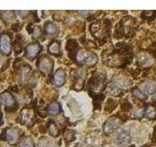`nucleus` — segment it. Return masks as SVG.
Wrapping results in <instances>:
<instances>
[{
	"instance_id": "10",
	"label": "nucleus",
	"mask_w": 156,
	"mask_h": 147,
	"mask_svg": "<svg viewBox=\"0 0 156 147\" xmlns=\"http://www.w3.org/2000/svg\"><path fill=\"white\" fill-rule=\"evenodd\" d=\"M66 82V73L62 69H58L56 71L55 75L53 77V83L56 86L60 87L65 85Z\"/></svg>"
},
{
	"instance_id": "9",
	"label": "nucleus",
	"mask_w": 156,
	"mask_h": 147,
	"mask_svg": "<svg viewBox=\"0 0 156 147\" xmlns=\"http://www.w3.org/2000/svg\"><path fill=\"white\" fill-rule=\"evenodd\" d=\"M0 50L5 54H9L11 51V38L6 33L0 37Z\"/></svg>"
},
{
	"instance_id": "30",
	"label": "nucleus",
	"mask_w": 156,
	"mask_h": 147,
	"mask_svg": "<svg viewBox=\"0 0 156 147\" xmlns=\"http://www.w3.org/2000/svg\"><path fill=\"white\" fill-rule=\"evenodd\" d=\"M0 65H1V57H0Z\"/></svg>"
},
{
	"instance_id": "26",
	"label": "nucleus",
	"mask_w": 156,
	"mask_h": 147,
	"mask_svg": "<svg viewBox=\"0 0 156 147\" xmlns=\"http://www.w3.org/2000/svg\"><path fill=\"white\" fill-rule=\"evenodd\" d=\"M122 109H123L124 111H129L131 109V104L128 101H125L123 103V105H122Z\"/></svg>"
},
{
	"instance_id": "13",
	"label": "nucleus",
	"mask_w": 156,
	"mask_h": 147,
	"mask_svg": "<svg viewBox=\"0 0 156 147\" xmlns=\"http://www.w3.org/2000/svg\"><path fill=\"white\" fill-rule=\"evenodd\" d=\"M0 103L7 107H14L16 104V100H15L11 93L4 92L0 95Z\"/></svg>"
},
{
	"instance_id": "8",
	"label": "nucleus",
	"mask_w": 156,
	"mask_h": 147,
	"mask_svg": "<svg viewBox=\"0 0 156 147\" xmlns=\"http://www.w3.org/2000/svg\"><path fill=\"white\" fill-rule=\"evenodd\" d=\"M41 45L39 43H31V44H28V45L27 46V49H26V56L27 58L30 59V60H32V59L35 58L39 52L41 51Z\"/></svg>"
},
{
	"instance_id": "31",
	"label": "nucleus",
	"mask_w": 156,
	"mask_h": 147,
	"mask_svg": "<svg viewBox=\"0 0 156 147\" xmlns=\"http://www.w3.org/2000/svg\"><path fill=\"white\" fill-rule=\"evenodd\" d=\"M0 32H1V28H0Z\"/></svg>"
},
{
	"instance_id": "22",
	"label": "nucleus",
	"mask_w": 156,
	"mask_h": 147,
	"mask_svg": "<svg viewBox=\"0 0 156 147\" xmlns=\"http://www.w3.org/2000/svg\"><path fill=\"white\" fill-rule=\"evenodd\" d=\"M20 147H34V142L31 137H24L20 143Z\"/></svg>"
},
{
	"instance_id": "29",
	"label": "nucleus",
	"mask_w": 156,
	"mask_h": 147,
	"mask_svg": "<svg viewBox=\"0 0 156 147\" xmlns=\"http://www.w3.org/2000/svg\"><path fill=\"white\" fill-rule=\"evenodd\" d=\"M152 100H153V102H154V103H156V91H155L154 95H153V98H152Z\"/></svg>"
},
{
	"instance_id": "15",
	"label": "nucleus",
	"mask_w": 156,
	"mask_h": 147,
	"mask_svg": "<svg viewBox=\"0 0 156 147\" xmlns=\"http://www.w3.org/2000/svg\"><path fill=\"white\" fill-rule=\"evenodd\" d=\"M34 118V112L31 109H28L26 108L21 112V119L23 123L27 124V123H30Z\"/></svg>"
},
{
	"instance_id": "16",
	"label": "nucleus",
	"mask_w": 156,
	"mask_h": 147,
	"mask_svg": "<svg viewBox=\"0 0 156 147\" xmlns=\"http://www.w3.org/2000/svg\"><path fill=\"white\" fill-rule=\"evenodd\" d=\"M44 31H45V33L48 34V36H54L58 33V27L52 22H47L45 24V27H44Z\"/></svg>"
},
{
	"instance_id": "27",
	"label": "nucleus",
	"mask_w": 156,
	"mask_h": 147,
	"mask_svg": "<svg viewBox=\"0 0 156 147\" xmlns=\"http://www.w3.org/2000/svg\"><path fill=\"white\" fill-rule=\"evenodd\" d=\"M19 14L21 15V16H26V15L28 14V11H19Z\"/></svg>"
},
{
	"instance_id": "19",
	"label": "nucleus",
	"mask_w": 156,
	"mask_h": 147,
	"mask_svg": "<svg viewBox=\"0 0 156 147\" xmlns=\"http://www.w3.org/2000/svg\"><path fill=\"white\" fill-rule=\"evenodd\" d=\"M1 18L3 20V22L6 24H10L14 21L15 14L13 11H2L1 12Z\"/></svg>"
},
{
	"instance_id": "12",
	"label": "nucleus",
	"mask_w": 156,
	"mask_h": 147,
	"mask_svg": "<svg viewBox=\"0 0 156 147\" xmlns=\"http://www.w3.org/2000/svg\"><path fill=\"white\" fill-rule=\"evenodd\" d=\"M66 51L70 58H74L78 52V43L75 39H68L66 42Z\"/></svg>"
},
{
	"instance_id": "4",
	"label": "nucleus",
	"mask_w": 156,
	"mask_h": 147,
	"mask_svg": "<svg viewBox=\"0 0 156 147\" xmlns=\"http://www.w3.org/2000/svg\"><path fill=\"white\" fill-rule=\"evenodd\" d=\"M105 77L104 74H94L88 81V89L95 92L101 91L102 87H105Z\"/></svg>"
},
{
	"instance_id": "18",
	"label": "nucleus",
	"mask_w": 156,
	"mask_h": 147,
	"mask_svg": "<svg viewBox=\"0 0 156 147\" xmlns=\"http://www.w3.org/2000/svg\"><path fill=\"white\" fill-rule=\"evenodd\" d=\"M61 110H62L61 106H60V104H58V102L51 103V104L48 106V109H47L48 113L50 115H58V113L61 112Z\"/></svg>"
},
{
	"instance_id": "3",
	"label": "nucleus",
	"mask_w": 156,
	"mask_h": 147,
	"mask_svg": "<svg viewBox=\"0 0 156 147\" xmlns=\"http://www.w3.org/2000/svg\"><path fill=\"white\" fill-rule=\"evenodd\" d=\"M109 28V22L105 21L102 23L101 21H96L90 26V31L94 36H97L98 38L105 36V33L107 32Z\"/></svg>"
},
{
	"instance_id": "7",
	"label": "nucleus",
	"mask_w": 156,
	"mask_h": 147,
	"mask_svg": "<svg viewBox=\"0 0 156 147\" xmlns=\"http://www.w3.org/2000/svg\"><path fill=\"white\" fill-rule=\"evenodd\" d=\"M131 141L130 132L126 130H120L115 137V142L120 146H127Z\"/></svg>"
},
{
	"instance_id": "20",
	"label": "nucleus",
	"mask_w": 156,
	"mask_h": 147,
	"mask_svg": "<svg viewBox=\"0 0 156 147\" xmlns=\"http://www.w3.org/2000/svg\"><path fill=\"white\" fill-rule=\"evenodd\" d=\"M144 116L147 119H155L156 118V107L153 105H148L144 110Z\"/></svg>"
},
{
	"instance_id": "5",
	"label": "nucleus",
	"mask_w": 156,
	"mask_h": 147,
	"mask_svg": "<svg viewBox=\"0 0 156 147\" xmlns=\"http://www.w3.org/2000/svg\"><path fill=\"white\" fill-rule=\"evenodd\" d=\"M121 124H122V120L118 116H112L106 120L104 126H102L104 132L106 134H109L111 132H113L116 129H118Z\"/></svg>"
},
{
	"instance_id": "17",
	"label": "nucleus",
	"mask_w": 156,
	"mask_h": 147,
	"mask_svg": "<svg viewBox=\"0 0 156 147\" xmlns=\"http://www.w3.org/2000/svg\"><path fill=\"white\" fill-rule=\"evenodd\" d=\"M48 51L49 53L53 54V55L58 56L61 55V44L58 41H52L50 45L48 46Z\"/></svg>"
},
{
	"instance_id": "6",
	"label": "nucleus",
	"mask_w": 156,
	"mask_h": 147,
	"mask_svg": "<svg viewBox=\"0 0 156 147\" xmlns=\"http://www.w3.org/2000/svg\"><path fill=\"white\" fill-rule=\"evenodd\" d=\"M37 66L39 70L47 75V74H50L53 70V61L50 57L44 55L39 58Z\"/></svg>"
},
{
	"instance_id": "23",
	"label": "nucleus",
	"mask_w": 156,
	"mask_h": 147,
	"mask_svg": "<svg viewBox=\"0 0 156 147\" xmlns=\"http://www.w3.org/2000/svg\"><path fill=\"white\" fill-rule=\"evenodd\" d=\"M132 93H133L134 97L136 98V99H141V100L146 99V94H144V93L140 89H139V88H135V89H133L132 90Z\"/></svg>"
},
{
	"instance_id": "28",
	"label": "nucleus",
	"mask_w": 156,
	"mask_h": 147,
	"mask_svg": "<svg viewBox=\"0 0 156 147\" xmlns=\"http://www.w3.org/2000/svg\"><path fill=\"white\" fill-rule=\"evenodd\" d=\"M153 140H154V142H156V129H155L154 134H153Z\"/></svg>"
},
{
	"instance_id": "24",
	"label": "nucleus",
	"mask_w": 156,
	"mask_h": 147,
	"mask_svg": "<svg viewBox=\"0 0 156 147\" xmlns=\"http://www.w3.org/2000/svg\"><path fill=\"white\" fill-rule=\"evenodd\" d=\"M63 137H65V139L67 142H70L72 140H74V138H75V131L72 130H67L65 132V134H63Z\"/></svg>"
},
{
	"instance_id": "14",
	"label": "nucleus",
	"mask_w": 156,
	"mask_h": 147,
	"mask_svg": "<svg viewBox=\"0 0 156 147\" xmlns=\"http://www.w3.org/2000/svg\"><path fill=\"white\" fill-rule=\"evenodd\" d=\"M140 90L143 91L144 94H148V93H153L156 90V83L152 81H145L140 85Z\"/></svg>"
},
{
	"instance_id": "21",
	"label": "nucleus",
	"mask_w": 156,
	"mask_h": 147,
	"mask_svg": "<svg viewBox=\"0 0 156 147\" xmlns=\"http://www.w3.org/2000/svg\"><path fill=\"white\" fill-rule=\"evenodd\" d=\"M48 130H49V134H50L52 136H58V134H60V130H58L57 125L53 121H50V123H49Z\"/></svg>"
},
{
	"instance_id": "11",
	"label": "nucleus",
	"mask_w": 156,
	"mask_h": 147,
	"mask_svg": "<svg viewBox=\"0 0 156 147\" xmlns=\"http://www.w3.org/2000/svg\"><path fill=\"white\" fill-rule=\"evenodd\" d=\"M20 132L17 129H7L5 131V137L10 144H15L19 139Z\"/></svg>"
},
{
	"instance_id": "2",
	"label": "nucleus",
	"mask_w": 156,
	"mask_h": 147,
	"mask_svg": "<svg viewBox=\"0 0 156 147\" xmlns=\"http://www.w3.org/2000/svg\"><path fill=\"white\" fill-rule=\"evenodd\" d=\"M75 58L77 59L78 64L83 65L85 64L87 67L95 66L98 62V56L94 52H88L85 50H78Z\"/></svg>"
},
{
	"instance_id": "1",
	"label": "nucleus",
	"mask_w": 156,
	"mask_h": 147,
	"mask_svg": "<svg viewBox=\"0 0 156 147\" xmlns=\"http://www.w3.org/2000/svg\"><path fill=\"white\" fill-rule=\"evenodd\" d=\"M129 86V83L122 77H114L109 83L108 93L112 95H119L121 91L127 89Z\"/></svg>"
},
{
	"instance_id": "25",
	"label": "nucleus",
	"mask_w": 156,
	"mask_h": 147,
	"mask_svg": "<svg viewBox=\"0 0 156 147\" xmlns=\"http://www.w3.org/2000/svg\"><path fill=\"white\" fill-rule=\"evenodd\" d=\"M144 115V110L140 108V109H136L133 113H132V118H135V119H140Z\"/></svg>"
}]
</instances>
